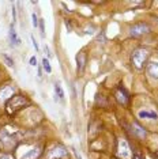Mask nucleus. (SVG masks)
<instances>
[{"label": "nucleus", "instance_id": "nucleus-1", "mask_svg": "<svg viewBox=\"0 0 158 159\" xmlns=\"http://www.w3.org/2000/svg\"><path fill=\"white\" fill-rule=\"evenodd\" d=\"M149 59V52H147L146 49H136L134 53H132V66L135 68H138V70H142L143 67H145L146 61Z\"/></svg>", "mask_w": 158, "mask_h": 159}, {"label": "nucleus", "instance_id": "nucleus-2", "mask_svg": "<svg viewBox=\"0 0 158 159\" xmlns=\"http://www.w3.org/2000/svg\"><path fill=\"white\" fill-rule=\"evenodd\" d=\"M18 140L15 139V136L12 135V133H10L8 131H6V129H2L0 131V143H2L3 148H6V150H10V148L15 147Z\"/></svg>", "mask_w": 158, "mask_h": 159}, {"label": "nucleus", "instance_id": "nucleus-3", "mask_svg": "<svg viewBox=\"0 0 158 159\" xmlns=\"http://www.w3.org/2000/svg\"><path fill=\"white\" fill-rule=\"evenodd\" d=\"M27 103V101L25 97L22 95H15L12 97L11 99L8 101V103H7V107H8L10 111H16L19 109H22V107H25V105Z\"/></svg>", "mask_w": 158, "mask_h": 159}, {"label": "nucleus", "instance_id": "nucleus-4", "mask_svg": "<svg viewBox=\"0 0 158 159\" xmlns=\"http://www.w3.org/2000/svg\"><path fill=\"white\" fill-rule=\"evenodd\" d=\"M68 157H70V154H68V151L66 148L63 146H56L49 151L46 159H67Z\"/></svg>", "mask_w": 158, "mask_h": 159}, {"label": "nucleus", "instance_id": "nucleus-5", "mask_svg": "<svg viewBox=\"0 0 158 159\" xmlns=\"http://www.w3.org/2000/svg\"><path fill=\"white\" fill-rule=\"evenodd\" d=\"M117 157L120 159H131L132 158V154H131V150H130V146L128 143L125 142L124 139H121L118 142V147H117Z\"/></svg>", "mask_w": 158, "mask_h": 159}, {"label": "nucleus", "instance_id": "nucleus-6", "mask_svg": "<svg viewBox=\"0 0 158 159\" xmlns=\"http://www.w3.org/2000/svg\"><path fill=\"white\" fill-rule=\"evenodd\" d=\"M130 31H131L132 37H141V35H145L149 33L150 27H149V25H146V23H136L131 27Z\"/></svg>", "mask_w": 158, "mask_h": 159}, {"label": "nucleus", "instance_id": "nucleus-7", "mask_svg": "<svg viewBox=\"0 0 158 159\" xmlns=\"http://www.w3.org/2000/svg\"><path fill=\"white\" fill-rule=\"evenodd\" d=\"M116 98H117V101L120 103L125 105L128 102V94H127V91H125L124 89H117L116 90Z\"/></svg>", "mask_w": 158, "mask_h": 159}, {"label": "nucleus", "instance_id": "nucleus-8", "mask_svg": "<svg viewBox=\"0 0 158 159\" xmlns=\"http://www.w3.org/2000/svg\"><path fill=\"white\" fill-rule=\"evenodd\" d=\"M139 118H147V120H157L158 114L153 110H141L138 113Z\"/></svg>", "mask_w": 158, "mask_h": 159}, {"label": "nucleus", "instance_id": "nucleus-9", "mask_svg": "<svg viewBox=\"0 0 158 159\" xmlns=\"http://www.w3.org/2000/svg\"><path fill=\"white\" fill-rule=\"evenodd\" d=\"M147 72H149V75L154 79H157L158 80V61H154V63L149 64V67H147Z\"/></svg>", "mask_w": 158, "mask_h": 159}, {"label": "nucleus", "instance_id": "nucleus-10", "mask_svg": "<svg viewBox=\"0 0 158 159\" xmlns=\"http://www.w3.org/2000/svg\"><path fill=\"white\" fill-rule=\"evenodd\" d=\"M40 154H41V150L37 147V148H33V150H30L29 152L25 154L22 159H37L40 157Z\"/></svg>", "mask_w": 158, "mask_h": 159}, {"label": "nucleus", "instance_id": "nucleus-11", "mask_svg": "<svg viewBox=\"0 0 158 159\" xmlns=\"http://www.w3.org/2000/svg\"><path fill=\"white\" fill-rule=\"evenodd\" d=\"M77 63H78V71L82 72L85 70V63H86V56H85V52H81L79 55L77 56Z\"/></svg>", "mask_w": 158, "mask_h": 159}, {"label": "nucleus", "instance_id": "nucleus-12", "mask_svg": "<svg viewBox=\"0 0 158 159\" xmlns=\"http://www.w3.org/2000/svg\"><path fill=\"white\" fill-rule=\"evenodd\" d=\"M10 42H11L12 45H15V46H18L21 44V39L18 38L16 31H15V29H14L12 26H11V29H10Z\"/></svg>", "mask_w": 158, "mask_h": 159}, {"label": "nucleus", "instance_id": "nucleus-13", "mask_svg": "<svg viewBox=\"0 0 158 159\" xmlns=\"http://www.w3.org/2000/svg\"><path fill=\"white\" fill-rule=\"evenodd\" d=\"M14 91H15V90H14L12 87H6L2 93H0V98L7 99V98H10V97L12 98V97H14Z\"/></svg>", "mask_w": 158, "mask_h": 159}, {"label": "nucleus", "instance_id": "nucleus-14", "mask_svg": "<svg viewBox=\"0 0 158 159\" xmlns=\"http://www.w3.org/2000/svg\"><path fill=\"white\" fill-rule=\"evenodd\" d=\"M55 94H56V97H59L60 101H64V91H63L62 86H60V83H56L55 84Z\"/></svg>", "mask_w": 158, "mask_h": 159}, {"label": "nucleus", "instance_id": "nucleus-15", "mask_svg": "<svg viewBox=\"0 0 158 159\" xmlns=\"http://www.w3.org/2000/svg\"><path fill=\"white\" fill-rule=\"evenodd\" d=\"M42 67H44V70L48 72V74H51L52 72V68H51V64H49L48 59H42Z\"/></svg>", "mask_w": 158, "mask_h": 159}, {"label": "nucleus", "instance_id": "nucleus-16", "mask_svg": "<svg viewBox=\"0 0 158 159\" xmlns=\"http://www.w3.org/2000/svg\"><path fill=\"white\" fill-rule=\"evenodd\" d=\"M31 19H33V26L34 27H37L38 26V18L35 14H31Z\"/></svg>", "mask_w": 158, "mask_h": 159}, {"label": "nucleus", "instance_id": "nucleus-17", "mask_svg": "<svg viewBox=\"0 0 158 159\" xmlns=\"http://www.w3.org/2000/svg\"><path fill=\"white\" fill-rule=\"evenodd\" d=\"M4 59L7 60V64H8V66H10V67H12V66H14V61L11 60V57H10V56H7V55H4Z\"/></svg>", "mask_w": 158, "mask_h": 159}, {"label": "nucleus", "instance_id": "nucleus-18", "mask_svg": "<svg viewBox=\"0 0 158 159\" xmlns=\"http://www.w3.org/2000/svg\"><path fill=\"white\" fill-rule=\"evenodd\" d=\"M30 66L37 67V59H35V56H33V57L30 59Z\"/></svg>", "mask_w": 158, "mask_h": 159}, {"label": "nucleus", "instance_id": "nucleus-19", "mask_svg": "<svg viewBox=\"0 0 158 159\" xmlns=\"http://www.w3.org/2000/svg\"><path fill=\"white\" fill-rule=\"evenodd\" d=\"M31 41H33V46L35 48V50H38V44L35 42V39H34V37H31Z\"/></svg>", "mask_w": 158, "mask_h": 159}, {"label": "nucleus", "instance_id": "nucleus-20", "mask_svg": "<svg viewBox=\"0 0 158 159\" xmlns=\"http://www.w3.org/2000/svg\"><path fill=\"white\" fill-rule=\"evenodd\" d=\"M40 27H41V33H42V35H44V22H40Z\"/></svg>", "mask_w": 158, "mask_h": 159}, {"label": "nucleus", "instance_id": "nucleus-21", "mask_svg": "<svg viewBox=\"0 0 158 159\" xmlns=\"http://www.w3.org/2000/svg\"><path fill=\"white\" fill-rule=\"evenodd\" d=\"M0 159H11V158H10L7 154H3V155H0Z\"/></svg>", "mask_w": 158, "mask_h": 159}]
</instances>
